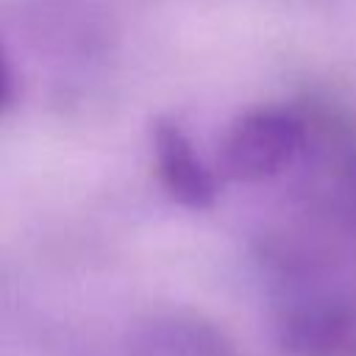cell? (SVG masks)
<instances>
[{
    "label": "cell",
    "mask_w": 356,
    "mask_h": 356,
    "mask_svg": "<svg viewBox=\"0 0 356 356\" xmlns=\"http://www.w3.org/2000/svg\"><path fill=\"white\" fill-rule=\"evenodd\" d=\"M289 356H356V306L331 295H300L278 317Z\"/></svg>",
    "instance_id": "obj_2"
},
{
    "label": "cell",
    "mask_w": 356,
    "mask_h": 356,
    "mask_svg": "<svg viewBox=\"0 0 356 356\" xmlns=\"http://www.w3.org/2000/svg\"><path fill=\"white\" fill-rule=\"evenodd\" d=\"M150 142L159 181L172 195V200L189 209H209L217 197V181L200 161L186 134L172 120H156Z\"/></svg>",
    "instance_id": "obj_3"
},
{
    "label": "cell",
    "mask_w": 356,
    "mask_h": 356,
    "mask_svg": "<svg viewBox=\"0 0 356 356\" xmlns=\"http://www.w3.org/2000/svg\"><path fill=\"white\" fill-rule=\"evenodd\" d=\"M303 120L281 106L250 108L234 120L220 145V164L228 178L264 181L284 172L303 150Z\"/></svg>",
    "instance_id": "obj_1"
},
{
    "label": "cell",
    "mask_w": 356,
    "mask_h": 356,
    "mask_svg": "<svg viewBox=\"0 0 356 356\" xmlns=\"http://www.w3.org/2000/svg\"><path fill=\"white\" fill-rule=\"evenodd\" d=\"M8 92H11V75H8V67H6V61H3V56H0V108L6 106Z\"/></svg>",
    "instance_id": "obj_4"
}]
</instances>
